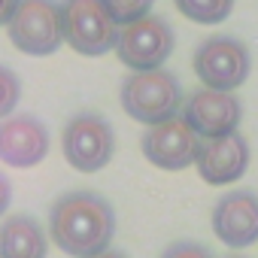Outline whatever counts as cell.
Returning <instances> with one entry per match:
<instances>
[{
	"label": "cell",
	"mask_w": 258,
	"mask_h": 258,
	"mask_svg": "<svg viewBox=\"0 0 258 258\" xmlns=\"http://www.w3.org/2000/svg\"><path fill=\"white\" fill-rule=\"evenodd\" d=\"M115 225L112 204L91 188L64 191L49 207V240L70 258H94L112 249Z\"/></svg>",
	"instance_id": "cell-1"
},
{
	"label": "cell",
	"mask_w": 258,
	"mask_h": 258,
	"mask_svg": "<svg viewBox=\"0 0 258 258\" xmlns=\"http://www.w3.org/2000/svg\"><path fill=\"white\" fill-rule=\"evenodd\" d=\"M182 85L170 70H146L131 73L118 88V103L134 121L152 127L161 121H170L182 109Z\"/></svg>",
	"instance_id": "cell-2"
},
{
	"label": "cell",
	"mask_w": 258,
	"mask_h": 258,
	"mask_svg": "<svg viewBox=\"0 0 258 258\" xmlns=\"http://www.w3.org/2000/svg\"><path fill=\"white\" fill-rule=\"evenodd\" d=\"M191 70L204 88L213 91H237L252 73L249 46L237 37L216 34L204 37L191 55Z\"/></svg>",
	"instance_id": "cell-3"
},
{
	"label": "cell",
	"mask_w": 258,
	"mask_h": 258,
	"mask_svg": "<svg viewBox=\"0 0 258 258\" xmlns=\"http://www.w3.org/2000/svg\"><path fill=\"white\" fill-rule=\"evenodd\" d=\"M61 25L64 43L85 58H100L112 52L121 31L100 0H61Z\"/></svg>",
	"instance_id": "cell-4"
},
{
	"label": "cell",
	"mask_w": 258,
	"mask_h": 258,
	"mask_svg": "<svg viewBox=\"0 0 258 258\" xmlns=\"http://www.w3.org/2000/svg\"><path fill=\"white\" fill-rule=\"evenodd\" d=\"M10 43L31 58L55 55L64 46L61 4L55 0H19V10L7 25Z\"/></svg>",
	"instance_id": "cell-5"
},
{
	"label": "cell",
	"mask_w": 258,
	"mask_h": 258,
	"mask_svg": "<svg viewBox=\"0 0 258 258\" xmlns=\"http://www.w3.org/2000/svg\"><path fill=\"white\" fill-rule=\"evenodd\" d=\"M61 149L73 170L97 173L115 155V131L100 112H76L64 124Z\"/></svg>",
	"instance_id": "cell-6"
},
{
	"label": "cell",
	"mask_w": 258,
	"mask_h": 258,
	"mask_svg": "<svg viewBox=\"0 0 258 258\" xmlns=\"http://www.w3.org/2000/svg\"><path fill=\"white\" fill-rule=\"evenodd\" d=\"M173 49H176V34L170 22L161 16H146L118 31V43L112 52L131 73H146V70H161L173 55Z\"/></svg>",
	"instance_id": "cell-7"
},
{
	"label": "cell",
	"mask_w": 258,
	"mask_h": 258,
	"mask_svg": "<svg viewBox=\"0 0 258 258\" xmlns=\"http://www.w3.org/2000/svg\"><path fill=\"white\" fill-rule=\"evenodd\" d=\"M179 118L191 127L201 140H216L225 134L240 131L243 121V103L234 91H213V88H198L185 94Z\"/></svg>",
	"instance_id": "cell-8"
},
{
	"label": "cell",
	"mask_w": 258,
	"mask_h": 258,
	"mask_svg": "<svg viewBox=\"0 0 258 258\" xmlns=\"http://www.w3.org/2000/svg\"><path fill=\"white\" fill-rule=\"evenodd\" d=\"M140 149H143V155H146V161L152 167L176 173V170H185V167H191L198 161L201 137L176 115L170 121L146 127L143 140H140Z\"/></svg>",
	"instance_id": "cell-9"
},
{
	"label": "cell",
	"mask_w": 258,
	"mask_h": 258,
	"mask_svg": "<svg viewBox=\"0 0 258 258\" xmlns=\"http://www.w3.org/2000/svg\"><path fill=\"white\" fill-rule=\"evenodd\" d=\"M210 225L228 249H246L258 243V195L249 188L225 191L213 207Z\"/></svg>",
	"instance_id": "cell-10"
},
{
	"label": "cell",
	"mask_w": 258,
	"mask_h": 258,
	"mask_svg": "<svg viewBox=\"0 0 258 258\" xmlns=\"http://www.w3.org/2000/svg\"><path fill=\"white\" fill-rule=\"evenodd\" d=\"M49 155V127L43 118L22 112L0 121V161L28 170Z\"/></svg>",
	"instance_id": "cell-11"
},
{
	"label": "cell",
	"mask_w": 258,
	"mask_h": 258,
	"mask_svg": "<svg viewBox=\"0 0 258 258\" xmlns=\"http://www.w3.org/2000/svg\"><path fill=\"white\" fill-rule=\"evenodd\" d=\"M195 167L207 185H234L249 170V140L240 131L216 140H201Z\"/></svg>",
	"instance_id": "cell-12"
},
{
	"label": "cell",
	"mask_w": 258,
	"mask_h": 258,
	"mask_svg": "<svg viewBox=\"0 0 258 258\" xmlns=\"http://www.w3.org/2000/svg\"><path fill=\"white\" fill-rule=\"evenodd\" d=\"M46 255H49V234L34 216L13 213L0 222V258H46Z\"/></svg>",
	"instance_id": "cell-13"
},
{
	"label": "cell",
	"mask_w": 258,
	"mask_h": 258,
	"mask_svg": "<svg viewBox=\"0 0 258 258\" xmlns=\"http://www.w3.org/2000/svg\"><path fill=\"white\" fill-rule=\"evenodd\" d=\"M173 7L195 25H219L234 13V0H173Z\"/></svg>",
	"instance_id": "cell-14"
},
{
	"label": "cell",
	"mask_w": 258,
	"mask_h": 258,
	"mask_svg": "<svg viewBox=\"0 0 258 258\" xmlns=\"http://www.w3.org/2000/svg\"><path fill=\"white\" fill-rule=\"evenodd\" d=\"M100 4L106 7V13L112 16V22L118 28H124V25H134V22L152 16L155 0H100Z\"/></svg>",
	"instance_id": "cell-15"
},
{
	"label": "cell",
	"mask_w": 258,
	"mask_h": 258,
	"mask_svg": "<svg viewBox=\"0 0 258 258\" xmlns=\"http://www.w3.org/2000/svg\"><path fill=\"white\" fill-rule=\"evenodd\" d=\"M22 100V79L13 67L0 64V118H10Z\"/></svg>",
	"instance_id": "cell-16"
},
{
	"label": "cell",
	"mask_w": 258,
	"mask_h": 258,
	"mask_svg": "<svg viewBox=\"0 0 258 258\" xmlns=\"http://www.w3.org/2000/svg\"><path fill=\"white\" fill-rule=\"evenodd\" d=\"M161 258H216V255L198 240H176L161 252Z\"/></svg>",
	"instance_id": "cell-17"
},
{
	"label": "cell",
	"mask_w": 258,
	"mask_h": 258,
	"mask_svg": "<svg viewBox=\"0 0 258 258\" xmlns=\"http://www.w3.org/2000/svg\"><path fill=\"white\" fill-rule=\"evenodd\" d=\"M10 204H13V185H10V179L4 173H0V216H7Z\"/></svg>",
	"instance_id": "cell-18"
},
{
	"label": "cell",
	"mask_w": 258,
	"mask_h": 258,
	"mask_svg": "<svg viewBox=\"0 0 258 258\" xmlns=\"http://www.w3.org/2000/svg\"><path fill=\"white\" fill-rule=\"evenodd\" d=\"M19 10V0H0V28H7L13 13Z\"/></svg>",
	"instance_id": "cell-19"
},
{
	"label": "cell",
	"mask_w": 258,
	"mask_h": 258,
	"mask_svg": "<svg viewBox=\"0 0 258 258\" xmlns=\"http://www.w3.org/2000/svg\"><path fill=\"white\" fill-rule=\"evenodd\" d=\"M94 258H127V252H121V249H106V252H100V255H94Z\"/></svg>",
	"instance_id": "cell-20"
},
{
	"label": "cell",
	"mask_w": 258,
	"mask_h": 258,
	"mask_svg": "<svg viewBox=\"0 0 258 258\" xmlns=\"http://www.w3.org/2000/svg\"><path fill=\"white\" fill-rule=\"evenodd\" d=\"M225 258H246V255H237V252H231V255H225Z\"/></svg>",
	"instance_id": "cell-21"
}]
</instances>
